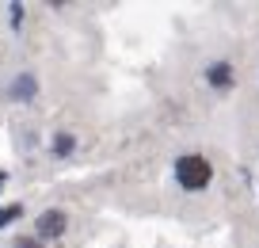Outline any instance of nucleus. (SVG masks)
<instances>
[{
  "label": "nucleus",
  "instance_id": "obj_1",
  "mask_svg": "<svg viewBox=\"0 0 259 248\" xmlns=\"http://www.w3.org/2000/svg\"><path fill=\"white\" fill-rule=\"evenodd\" d=\"M176 180L183 191H206L213 180V164L202 157V153H187V157L176 160Z\"/></svg>",
  "mask_w": 259,
  "mask_h": 248
},
{
  "label": "nucleus",
  "instance_id": "obj_2",
  "mask_svg": "<svg viewBox=\"0 0 259 248\" xmlns=\"http://www.w3.org/2000/svg\"><path fill=\"white\" fill-rule=\"evenodd\" d=\"M65 229H69L65 210L50 206V210H42V214L34 218V233H31V237H38V240H57V237H65Z\"/></svg>",
  "mask_w": 259,
  "mask_h": 248
},
{
  "label": "nucleus",
  "instance_id": "obj_3",
  "mask_svg": "<svg viewBox=\"0 0 259 248\" xmlns=\"http://www.w3.org/2000/svg\"><path fill=\"white\" fill-rule=\"evenodd\" d=\"M38 96V77L34 73H16V77L4 84V99L8 103H31Z\"/></svg>",
  "mask_w": 259,
  "mask_h": 248
},
{
  "label": "nucleus",
  "instance_id": "obj_4",
  "mask_svg": "<svg viewBox=\"0 0 259 248\" xmlns=\"http://www.w3.org/2000/svg\"><path fill=\"white\" fill-rule=\"evenodd\" d=\"M206 84H210V88H218V92H229L236 84V73H233V61H225V57H221V61H210L206 65Z\"/></svg>",
  "mask_w": 259,
  "mask_h": 248
},
{
  "label": "nucleus",
  "instance_id": "obj_5",
  "mask_svg": "<svg viewBox=\"0 0 259 248\" xmlns=\"http://www.w3.org/2000/svg\"><path fill=\"white\" fill-rule=\"evenodd\" d=\"M50 153H54L57 160H61V157H73V153H76V137H73V134H54Z\"/></svg>",
  "mask_w": 259,
  "mask_h": 248
},
{
  "label": "nucleus",
  "instance_id": "obj_6",
  "mask_svg": "<svg viewBox=\"0 0 259 248\" xmlns=\"http://www.w3.org/2000/svg\"><path fill=\"white\" fill-rule=\"evenodd\" d=\"M12 248H42V240H38V237H31V233H23V237L12 240Z\"/></svg>",
  "mask_w": 259,
  "mask_h": 248
},
{
  "label": "nucleus",
  "instance_id": "obj_7",
  "mask_svg": "<svg viewBox=\"0 0 259 248\" xmlns=\"http://www.w3.org/2000/svg\"><path fill=\"white\" fill-rule=\"evenodd\" d=\"M19 214H23V206H8V210H0V229H4V225H12Z\"/></svg>",
  "mask_w": 259,
  "mask_h": 248
},
{
  "label": "nucleus",
  "instance_id": "obj_8",
  "mask_svg": "<svg viewBox=\"0 0 259 248\" xmlns=\"http://www.w3.org/2000/svg\"><path fill=\"white\" fill-rule=\"evenodd\" d=\"M12 12V27H23V4H8Z\"/></svg>",
  "mask_w": 259,
  "mask_h": 248
},
{
  "label": "nucleus",
  "instance_id": "obj_9",
  "mask_svg": "<svg viewBox=\"0 0 259 248\" xmlns=\"http://www.w3.org/2000/svg\"><path fill=\"white\" fill-rule=\"evenodd\" d=\"M4 184H8V172H0V191H4Z\"/></svg>",
  "mask_w": 259,
  "mask_h": 248
}]
</instances>
